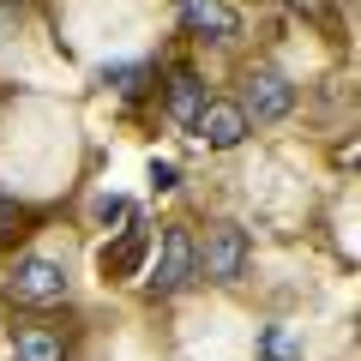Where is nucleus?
<instances>
[{"label": "nucleus", "instance_id": "obj_1", "mask_svg": "<svg viewBox=\"0 0 361 361\" xmlns=\"http://www.w3.org/2000/svg\"><path fill=\"white\" fill-rule=\"evenodd\" d=\"M6 295H13V307H61L66 295H73V277H66L61 259L49 253H25L13 259V271H6Z\"/></svg>", "mask_w": 361, "mask_h": 361}, {"label": "nucleus", "instance_id": "obj_2", "mask_svg": "<svg viewBox=\"0 0 361 361\" xmlns=\"http://www.w3.org/2000/svg\"><path fill=\"white\" fill-rule=\"evenodd\" d=\"M193 277H199V247H193V235H187V223H169V229H163V253H157V271H151V283H145V295H151V301H175Z\"/></svg>", "mask_w": 361, "mask_h": 361}, {"label": "nucleus", "instance_id": "obj_3", "mask_svg": "<svg viewBox=\"0 0 361 361\" xmlns=\"http://www.w3.org/2000/svg\"><path fill=\"white\" fill-rule=\"evenodd\" d=\"M247 259H253V241H247L241 223H211L205 247H199V277L229 289V283H241V277H247Z\"/></svg>", "mask_w": 361, "mask_h": 361}, {"label": "nucleus", "instance_id": "obj_4", "mask_svg": "<svg viewBox=\"0 0 361 361\" xmlns=\"http://www.w3.org/2000/svg\"><path fill=\"white\" fill-rule=\"evenodd\" d=\"M235 103L247 109L253 127H277V121L295 109V85H289L277 66H247V73H241V97H235Z\"/></svg>", "mask_w": 361, "mask_h": 361}, {"label": "nucleus", "instance_id": "obj_5", "mask_svg": "<svg viewBox=\"0 0 361 361\" xmlns=\"http://www.w3.org/2000/svg\"><path fill=\"white\" fill-rule=\"evenodd\" d=\"M247 133H253L247 109H241V103H223V97H211L205 115H199V127H193V139L205 145V151H235Z\"/></svg>", "mask_w": 361, "mask_h": 361}, {"label": "nucleus", "instance_id": "obj_6", "mask_svg": "<svg viewBox=\"0 0 361 361\" xmlns=\"http://www.w3.org/2000/svg\"><path fill=\"white\" fill-rule=\"evenodd\" d=\"M180 25L205 42H235L241 37V13L229 0H180Z\"/></svg>", "mask_w": 361, "mask_h": 361}, {"label": "nucleus", "instance_id": "obj_7", "mask_svg": "<svg viewBox=\"0 0 361 361\" xmlns=\"http://www.w3.org/2000/svg\"><path fill=\"white\" fill-rule=\"evenodd\" d=\"M145 253H151V229H145V223H127V229L103 247V277H109V283L139 277V271H145Z\"/></svg>", "mask_w": 361, "mask_h": 361}, {"label": "nucleus", "instance_id": "obj_8", "mask_svg": "<svg viewBox=\"0 0 361 361\" xmlns=\"http://www.w3.org/2000/svg\"><path fill=\"white\" fill-rule=\"evenodd\" d=\"M205 103L211 97H205V85H199V73L193 66H175V73H169V121L193 133L199 115H205Z\"/></svg>", "mask_w": 361, "mask_h": 361}, {"label": "nucleus", "instance_id": "obj_9", "mask_svg": "<svg viewBox=\"0 0 361 361\" xmlns=\"http://www.w3.org/2000/svg\"><path fill=\"white\" fill-rule=\"evenodd\" d=\"M13 361H66V343L49 325H25V331L13 337Z\"/></svg>", "mask_w": 361, "mask_h": 361}, {"label": "nucleus", "instance_id": "obj_10", "mask_svg": "<svg viewBox=\"0 0 361 361\" xmlns=\"http://www.w3.org/2000/svg\"><path fill=\"white\" fill-rule=\"evenodd\" d=\"M97 223H103L109 235H121L127 223H139V211H133V199H121V193H103V199H97Z\"/></svg>", "mask_w": 361, "mask_h": 361}, {"label": "nucleus", "instance_id": "obj_11", "mask_svg": "<svg viewBox=\"0 0 361 361\" xmlns=\"http://www.w3.org/2000/svg\"><path fill=\"white\" fill-rule=\"evenodd\" d=\"M145 78H151V66H139V61H133V66H103V85L121 90V97H139Z\"/></svg>", "mask_w": 361, "mask_h": 361}, {"label": "nucleus", "instance_id": "obj_12", "mask_svg": "<svg viewBox=\"0 0 361 361\" xmlns=\"http://www.w3.org/2000/svg\"><path fill=\"white\" fill-rule=\"evenodd\" d=\"M265 361H301L295 337H289V331H265Z\"/></svg>", "mask_w": 361, "mask_h": 361}, {"label": "nucleus", "instance_id": "obj_13", "mask_svg": "<svg viewBox=\"0 0 361 361\" xmlns=\"http://www.w3.org/2000/svg\"><path fill=\"white\" fill-rule=\"evenodd\" d=\"M289 13H301V18H313V25H325L331 18V0H283Z\"/></svg>", "mask_w": 361, "mask_h": 361}, {"label": "nucleus", "instance_id": "obj_14", "mask_svg": "<svg viewBox=\"0 0 361 361\" xmlns=\"http://www.w3.org/2000/svg\"><path fill=\"white\" fill-rule=\"evenodd\" d=\"M151 187H157V193H169V187H175V163H163V157H151Z\"/></svg>", "mask_w": 361, "mask_h": 361}, {"label": "nucleus", "instance_id": "obj_15", "mask_svg": "<svg viewBox=\"0 0 361 361\" xmlns=\"http://www.w3.org/2000/svg\"><path fill=\"white\" fill-rule=\"evenodd\" d=\"M18 30V0H0V42Z\"/></svg>", "mask_w": 361, "mask_h": 361}]
</instances>
